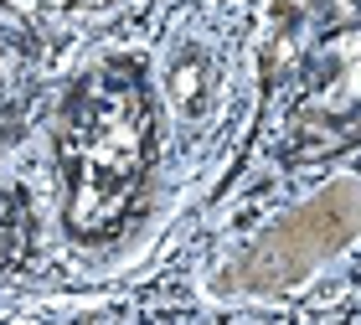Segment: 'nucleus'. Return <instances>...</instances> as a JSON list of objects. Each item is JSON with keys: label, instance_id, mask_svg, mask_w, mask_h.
<instances>
[{"label": "nucleus", "instance_id": "2", "mask_svg": "<svg viewBox=\"0 0 361 325\" xmlns=\"http://www.w3.org/2000/svg\"><path fill=\"white\" fill-rule=\"evenodd\" d=\"M26 248V212H21V197L0 186V269L16 264Z\"/></svg>", "mask_w": 361, "mask_h": 325}, {"label": "nucleus", "instance_id": "1", "mask_svg": "<svg viewBox=\"0 0 361 325\" xmlns=\"http://www.w3.org/2000/svg\"><path fill=\"white\" fill-rule=\"evenodd\" d=\"M68 171V222L78 238H104L135 202L150 166V104L129 62L88 73L62 104L57 129Z\"/></svg>", "mask_w": 361, "mask_h": 325}]
</instances>
